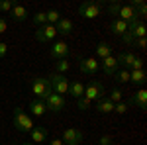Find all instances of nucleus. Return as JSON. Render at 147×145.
<instances>
[{"instance_id": "obj_1", "label": "nucleus", "mask_w": 147, "mask_h": 145, "mask_svg": "<svg viewBox=\"0 0 147 145\" xmlns=\"http://www.w3.org/2000/svg\"><path fill=\"white\" fill-rule=\"evenodd\" d=\"M12 123L16 125V129L18 132H22V134H30L32 129H34V120H32V116H28L22 108H14L12 110Z\"/></svg>"}, {"instance_id": "obj_2", "label": "nucleus", "mask_w": 147, "mask_h": 145, "mask_svg": "<svg viewBox=\"0 0 147 145\" xmlns=\"http://www.w3.org/2000/svg\"><path fill=\"white\" fill-rule=\"evenodd\" d=\"M32 92H34L35 98L45 100L47 96L53 92V90H51V82H49V78H47V77H35L34 80H32Z\"/></svg>"}, {"instance_id": "obj_3", "label": "nucleus", "mask_w": 147, "mask_h": 145, "mask_svg": "<svg viewBox=\"0 0 147 145\" xmlns=\"http://www.w3.org/2000/svg\"><path fill=\"white\" fill-rule=\"evenodd\" d=\"M116 61H118V65L122 69H127V71H136V69H143V61L136 57L131 51H124V53H120V55L116 57Z\"/></svg>"}, {"instance_id": "obj_4", "label": "nucleus", "mask_w": 147, "mask_h": 145, "mask_svg": "<svg viewBox=\"0 0 147 145\" xmlns=\"http://www.w3.org/2000/svg\"><path fill=\"white\" fill-rule=\"evenodd\" d=\"M102 12H104V6H102L100 2H96V0L82 2V4L79 6V14L82 16V18H88V20H94V18L102 16Z\"/></svg>"}, {"instance_id": "obj_5", "label": "nucleus", "mask_w": 147, "mask_h": 145, "mask_svg": "<svg viewBox=\"0 0 147 145\" xmlns=\"http://www.w3.org/2000/svg\"><path fill=\"white\" fill-rule=\"evenodd\" d=\"M49 82H51V90L55 92V94H59V96H63V94H67L69 92V78L65 77V75H57V73H51L49 75Z\"/></svg>"}, {"instance_id": "obj_6", "label": "nucleus", "mask_w": 147, "mask_h": 145, "mask_svg": "<svg viewBox=\"0 0 147 145\" xmlns=\"http://www.w3.org/2000/svg\"><path fill=\"white\" fill-rule=\"evenodd\" d=\"M106 96V92H104V84H102L98 78H94L88 86H84V98H88L90 102H98L100 98Z\"/></svg>"}, {"instance_id": "obj_7", "label": "nucleus", "mask_w": 147, "mask_h": 145, "mask_svg": "<svg viewBox=\"0 0 147 145\" xmlns=\"http://www.w3.org/2000/svg\"><path fill=\"white\" fill-rule=\"evenodd\" d=\"M55 37H57V30H55V26H51V24H45V26L37 28V32H35V39L41 41V43H49Z\"/></svg>"}, {"instance_id": "obj_8", "label": "nucleus", "mask_w": 147, "mask_h": 145, "mask_svg": "<svg viewBox=\"0 0 147 145\" xmlns=\"http://www.w3.org/2000/svg\"><path fill=\"white\" fill-rule=\"evenodd\" d=\"M43 102H45L47 112H53V114H59V112L65 108V96H59L55 92H51Z\"/></svg>"}, {"instance_id": "obj_9", "label": "nucleus", "mask_w": 147, "mask_h": 145, "mask_svg": "<svg viewBox=\"0 0 147 145\" xmlns=\"http://www.w3.org/2000/svg\"><path fill=\"white\" fill-rule=\"evenodd\" d=\"M82 139H84L82 132H80V129H75V127H67V129L63 132V137H61L63 145H80Z\"/></svg>"}, {"instance_id": "obj_10", "label": "nucleus", "mask_w": 147, "mask_h": 145, "mask_svg": "<svg viewBox=\"0 0 147 145\" xmlns=\"http://www.w3.org/2000/svg\"><path fill=\"white\" fill-rule=\"evenodd\" d=\"M79 69H80V73H84V75H96L98 69H100V63H98V59H94V57L80 59L79 61Z\"/></svg>"}, {"instance_id": "obj_11", "label": "nucleus", "mask_w": 147, "mask_h": 145, "mask_svg": "<svg viewBox=\"0 0 147 145\" xmlns=\"http://www.w3.org/2000/svg\"><path fill=\"white\" fill-rule=\"evenodd\" d=\"M49 55H51V59H55V61L67 59V55H69V45L65 43V41H55V43L51 45V49H49Z\"/></svg>"}, {"instance_id": "obj_12", "label": "nucleus", "mask_w": 147, "mask_h": 145, "mask_svg": "<svg viewBox=\"0 0 147 145\" xmlns=\"http://www.w3.org/2000/svg\"><path fill=\"white\" fill-rule=\"evenodd\" d=\"M127 106H136L139 110H145L147 108V90L145 88H139L136 94H131V98L127 102Z\"/></svg>"}, {"instance_id": "obj_13", "label": "nucleus", "mask_w": 147, "mask_h": 145, "mask_svg": "<svg viewBox=\"0 0 147 145\" xmlns=\"http://www.w3.org/2000/svg\"><path fill=\"white\" fill-rule=\"evenodd\" d=\"M100 67L102 71L108 75V77H114V73L120 69V65H118V61H116V57L110 55V57H106V59H102V63H100Z\"/></svg>"}, {"instance_id": "obj_14", "label": "nucleus", "mask_w": 147, "mask_h": 145, "mask_svg": "<svg viewBox=\"0 0 147 145\" xmlns=\"http://www.w3.org/2000/svg\"><path fill=\"white\" fill-rule=\"evenodd\" d=\"M30 112H32V116H35V118H41V116H45V114H47L45 102L39 100V98H34V100L30 102Z\"/></svg>"}, {"instance_id": "obj_15", "label": "nucleus", "mask_w": 147, "mask_h": 145, "mask_svg": "<svg viewBox=\"0 0 147 145\" xmlns=\"http://www.w3.org/2000/svg\"><path fill=\"white\" fill-rule=\"evenodd\" d=\"M55 30H57V34H59V35H69V34H73L75 26H73V22H71V20L61 18V20L55 24Z\"/></svg>"}, {"instance_id": "obj_16", "label": "nucleus", "mask_w": 147, "mask_h": 145, "mask_svg": "<svg viewBox=\"0 0 147 145\" xmlns=\"http://www.w3.org/2000/svg\"><path fill=\"white\" fill-rule=\"evenodd\" d=\"M30 135H32V141L35 143H43L47 139V129L43 127V125H34V129L30 132Z\"/></svg>"}, {"instance_id": "obj_17", "label": "nucleus", "mask_w": 147, "mask_h": 145, "mask_svg": "<svg viewBox=\"0 0 147 145\" xmlns=\"http://www.w3.org/2000/svg\"><path fill=\"white\" fill-rule=\"evenodd\" d=\"M110 32L114 35H118V37H122V35L127 32V24L122 22V20H118V18H114L112 22H110Z\"/></svg>"}, {"instance_id": "obj_18", "label": "nucleus", "mask_w": 147, "mask_h": 145, "mask_svg": "<svg viewBox=\"0 0 147 145\" xmlns=\"http://www.w3.org/2000/svg\"><path fill=\"white\" fill-rule=\"evenodd\" d=\"M69 94H73L75 100L82 98V96H84V84H82L80 80H73V82L69 84Z\"/></svg>"}, {"instance_id": "obj_19", "label": "nucleus", "mask_w": 147, "mask_h": 145, "mask_svg": "<svg viewBox=\"0 0 147 145\" xmlns=\"http://www.w3.org/2000/svg\"><path fill=\"white\" fill-rule=\"evenodd\" d=\"M134 18H137V14H136V10H134V8H129L127 4H125V6H122V8H120V12H118V20H122V22H125V24L131 22Z\"/></svg>"}, {"instance_id": "obj_20", "label": "nucleus", "mask_w": 147, "mask_h": 145, "mask_svg": "<svg viewBox=\"0 0 147 145\" xmlns=\"http://www.w3.org/2000/svg\"><path fill=\"white\" fill-rule=\"evenodd\" d=\"M10 16L16 20V22H24V20L28 18V8L22 6V4H16V6L10 10Z\"/></svg>"}, {"instance_id": "obj_21", "label": "nucleus", "mask_w": 147, "mask_h": 145, "mask_svg": "<svg viewBox=\"0 0 147 145\" xmlns=\"http://www.w3.org/2000/svg\"><path fill=\"white\" fill-rule=\"evenodd\" d=\"M145 71L143 69H136V71H129V82H134V84H145Z\"/></svg>"}, {"instance_id": "obj_22", "label": "nucleus", "mask_w": 147, "mask_h": 145, "mask_svg": "<svg viewBox=\"0 0 147 145\" xmlns=\"http://www.w3.org/2000/svg\"><path fill=\"white\" fill-rule=\"evenodd\" d=\"M96 110L100 112V114H110V112H114V104L104 96V98H100V100L96 102Z\"/></svg>"}, {"instance_id": "obj_23", "label": "nucleus", "mask_w": 147, "mask_h": 145, "mask_svg": "<svg viewBox=\"0 0 147 145\" xmlns=\"http://www.w3.org/2000/svg\"><path fill=\"white\" fill-rule=\"evenodd\" d=\"M110 55H112V47L108 43H98V47H96V57L102 61V59H106V57H110Z\"/></svg>"}, {"instance_id": "obj_24", "label": "nucleus", "mask_w": 147, "mask_h": 145, "mask_svg": "<svg viewBox=\"0 0 147 145\" xmlns=\"http://www.w3.org/2000/svg\"><path fill=\"white\" fill-rule=\"evenodd\" d=\"M114 78H116L120 84H125V82H129V71H127V69H118V71L114 73Z\"/></svg>"}, {"instance_id": "obj_25", "label": "nucleus", "mask_w": 147, "mask_h": 145, "mask_svg": "<svg viewBox=\"0 0 147 145\" xmlns=\"http://www.w3.org/2000/svg\"><path fill=\"white\" fill-rule=\"evenodd\" d=\"M106 98L112 102V104H118V102H124V92L122 90H118V88H114L110 94H106Z\"/></svg>"}, {"instance_id": "obj_26", "label": "nucleus", "mask_w": 147, "mask_h": 145, "mask_svg": "<svg viewBox=\"0 0 147 145\" xmlns=\"http://www.w3.org/2000/svg\"><path fill=\"white\" fill-rule=\"evenodd\" d=\"M69 69H71V63H69L67 59H61V61H57V63H55V73H57V75H65Z\"/></svg>"}, {"instance_id": "obj_27", "label": "nucleus", "mask_w": 147, "mask_h": 145, "mask_svg": "<svg viewBox=\"0 0 147 145\" xmlns=\"http://www.w3.org/2000/svg\"><path fill=\"white\" fill-rule=\"evenodd\" d=\"M32 20H34V24L37 26V28H41V26H45V24H47V14H45V12H37Z\"/></svg>"}, {"instance_id": "obj_28", "label": "nucleus", "mask_w": 147, "mask_h": 145, "mask_svg": "<svg viewBox=\"0 0 147 145\" xmlns=\"http://www.w3.org/2000/svg\"><path fill=\"white\" fill-rule=\"evenodd\" d=\"M47 14V24H51V26H55L59 20H61V14L57 10H49V12H45Z\"/></svg>"}, {"instance_id": "obj_29", "label": "nucleus", "mask_w": 147, "mask_h": 145, "mask_svg": "<svg viewBox=\"0 0 147 145\" xmlns=\"http://www.w3.org/2000/svg\"><path fill=\"white\" fill-rule=\"evenodd\" d=\"M16 4L18 2H14V0H0V12H10Z\"/></svg>"}, {"instance_id": "obj_30", "label": "nucleus", "mask_w": 147, "mask_h": 145, "mask_svg": "<svg viewBox=\"0 0 147 145\" xmlns=\"http://www.w3.org/2000/svg\"><path fill=\"white\" fill-rule=\"evenodd\" d=\"M127 110H129L127 102H118V104H114V112H116V114H120V116H124Z\"/></svg>"}, {"instance_id": "obj_31", "label": "nucleus", "mask_w": 147, "mask_h": 145, "mask_svg": "<svg viewBox=\"0 0 147 145\" xmlns=\"http://www.w3.org/2000/svg\"><path fill=\"white\" fill-rule=\"evenodd\" d=\"M90 104H92V102L88 100V98H84V96H82V98L77 100V108H79V110H88V108H90Z\"/></svg>"}, {"instance_id": "obj_32", "label": "nucleus", "mask_w": 147, "mask_h": 145, "mask_svg": "<svg viewBox=\"0 0 147 145\" xmlns=\"http://www.w3.org/2000/svg\"><path fill=\"white\" fill-rule=\"evenodd\" d=\"M120 8H122V4H120V2H112V4L108 6V12H110L112 16H118V12H120Z\"/></svg>"}, {"instance_id": "obj_33", "label": "nucleus", "mask_w": 147, "mask_h": 145, "mask_svg": "<svg viewBox=\"0 0 147 145\" xmlns=\"http://www.w3.org/2000/svg\"><path fill=\"white\" fill-rule=\"evenodd\" d=\"M134 45H136V47H139V49H145V47H147V39H145V37L134 39Z\"/></svg>"}, {"instance_id": "obj_34", "label": "nucleus", "mask_w": 147, "mask_h": 145, "mask_svg": "<svg viewBox=\"0 0 147 145\" xmlns=\"http://www.w3.org/2000/svg\"><path fill=\"white\" fill-rule=\"evenodd\" d=\"M98 145H114V141H112V137H110V135H102L100 141H98Z\"/></svg>"}, {"instance_id": "obj_35", "label": "nucleus", "mask_w": 147, "mask_h": 145, "mask_svg": "<svg viewBox=\"0 0 147 145\" xmlns=\"http://www.w3.org/2000/svg\"><path fill=\"white\" fill-rule=\"evenodd\" d=\"M6 53H8V45L0 41V59H4V57H6Z\"/></svg>"}, {"instance_id": "obj_36", "label": "nucleus", "mask_w": 147, "mask_h": 145, "mask_svg": "<svg viewBox=\"0 0 147 145\" xmlns=\"http://www.w3.org/2000/svg\"><path fill=\"white\" fill-rule=\"evenodd\" d=\"M6 30H8V22H6V20H4V18H0V35L4 34V32H6Z\"/></svg>"}, {"instance_id": "obj_37", "label": "nucleus", "mask_w": 147, "mask_h": 145, "mask_svg": "<svg viewBox=\"0 0 147 145\" xmlns=\"http://www.w3.org/2000/svg\"><path fill=\"white\" fill-rule=\"evenodd\" d=\"M49 145H63V141H61V139H59V137H55V139H53V141H49Z\"/></svg>"}, {"instance_id": "obj_38", "label": "nucleus", "mask_w": 147, "mask_h": 145, "mask_svg": "<svg viewBox=\"0 0 147 145\" xmlns=\"http://www.w3.org/2000/svg\"><path fill=\"white\" fill-rule=\"evenodd\" d=\"M22 145H34V143H22Z\"/></svg>"}, {"instance_id": "obj_39", "label": "nucleus", "mask_w": 147, "mask_h": 145, "mask_svg": "<svg viewBox=\"0 0 147 145\" xmlns=\"http://www.w3.org/2000/svg\"><path fill=\"white\" fill-rule=\"evenodd\" d=\"M96 145H98V143H96Z\"/></svg>"}]
</instances>
